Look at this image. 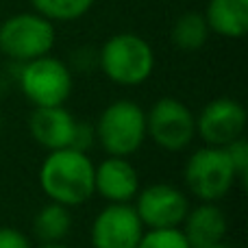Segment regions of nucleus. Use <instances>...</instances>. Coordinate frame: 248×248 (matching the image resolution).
Instances as JSON below:
<instances>
[{
	"label": "nucleus",
	"instance_id": "obj_1",
	"mask_svg": "<svg viewBox=\"0 0 248 248\" xmlns=\"http://www.w3.org/2000/svg\"><path fill=\"white\" fill-rule=\"evenodd\" d=\"M39 187L52 202L85 205L94 196V163L90 155L74 148L50 150L39 166Z\"/></svg>",
	"mask_w": 248,
	"mask_h": 248
},
{
	"label": "nucleus",
	"instance_id": "obj_2",
	"mask_svg": "<svg viewBox=\"0 0 248 248\" xmlns=\"http://www.w3.org/2000/svg\"><path fill=\"white\" fill-rule=\"evenodd\" d=\"M98 68L116 85H141L155 70L153 46L135 33H116L100 46Z\"/></svg>",
	"mask_w": 248,
	"mask_h": 248
},
{
	"label": "nucleus",
	"instance_id": "obj_3",
	"mask_svg": "<svg viewBox=\"0 0 248 248\" xmlns=\"http://www.w3.org/2000/svg\"><path fill=\"white\" fill-rule=\"evenodd\" d=\"M96 144L111 157H131L146 141V111L133 100L107 105L94 124Z\"/></svg>",
	"mask_w": 248,
	"mask_h": 248
},
{
	"label": "nucleus",
	"instance_id": "obj_4",
	"mask_svg": "<svg viewBox=\"0 0 248 248\" xmlns=\"http://www.w3.org/2000/svg\"><path fill=\"white\" fill-rule=\"evenodd\" d=\"M189 194L201 202H220L231 194L237 174L227 157V150L218 146H202L189 155L183 170Z\"/></svg>",
	"mask_w": 248,
	"mask_h": 248
},
{
	"label": "nucleus",
	"instance_id": "obj_5",
	"mask_svg": "<svg viewBox=\"0 0 248 248\" xmlns=\"http://www.w3.org/2000/svg\"><path fill=\"white\" fill-rule=\"evenodd\" d=\"M17 85L33 107H61L72 94V68L57 57L44 55L22 63Z\"/></svg>",
	"mask_w": 248,
	"mask_h": 248
},
{
	"label": "nucleus",
	"instance_id": "obj_6",
	"mask_svg": "<svg viewBox=\"0 0 248 248\" xmlns=\"http://www.w3.org/2000/svg\"><path fill=\"white\" fill-rule=\"evenodd\" d=\"M55 42V24L39 13H16L0 24V52L17 63L50 55Z\"/></svg>",
	"mask_w": 248,
	"mask_h": 248
},
{
	"label": "nucleus",
	"instance_id": "obj_7",
	"mask_svg": "<svg viewBox=\"0 0 248 248\" xmlns=\"http://www.w3.org/2000/svg\"><path fill=\"white\" fill-rule=\"evenodd\" d=\"M146 137L161 150L181 153L196 137V116L179 98H159L146 111Z\"/></svg>",
	"mask_w": 248,
	"mask_h": 248
},
{
	"label": "nucleus",
	"instance_id": "obj_8",
	"mask_svg": "<svg viewBox=\"0 0 248 248\" xmlns=\"http://www.w3.org/2000/svg\"><path fill=\"white\" fill-rule=\"evenodd\" d=\"M133 201V209L140 216L144 229H176L183 224L189 211L187 196L170 183L146 185Z\"/></svg>",
	"mask_w": 248,
	"mask_h": 248
},
{
	"label": "nucleus",
	"instance_id": "obj_9",
	"mask_svg": "<svg viewBox=\"0 0 248 248\" xmlns=\"http://www.w3.org/2000/svg\"><path fill=\"white\" fill-rule=\"evenodd\" d=\"M144 224L131 202H107L92 222V248H137Z\"/></svg>",
	"mask_w": 248,
	"mask_h": 248
},
{
	"label": "nucleus",
	"instance_id": "obj_10",
	"mask_svg": "<svg viewBox=\"0 0 248 248\" xmlns=\"http://www.w3.org/2000/svg\"><path fill=\"white\" fill-rule=\"evenodd\" d=\"M246 109L235 98H216L202 107L196 118V133L207 146L224 148L227 144L244 137L246 131Z\"/></svg>",
	"mask_w": 248,
	"mask_h": 248
},
{
	"label": "nucleus",
	"instance_id": "obj_11",
	"mask_svg": "<svg viewBox=\"0 0 248 248\" xmlns=\"http://www.w3.org/2000/svg\"><path fill=\"white\" fill-rule=\"evenodd\" d=\"M140 174L128 157H111L94 166V194L107 202H133L140 192Z\"/></svg>",
	"mask_w": 248,
	"mask_h": 248
},
{
	"label": "nucleus",
	"instance_id": "obj_12",
	"mask_svg": "<svg viewBox=\"0 0 248 248\" xmlns=\"http://www.w3.org/2000/svg\"><path fill=\"white\" fill-rule=\"evenodd\" d=\"M74 126H77V118L63 105L61 107H35V111L29 118L31 137L48 153L70 148Z\"/></svg>",
	"mask_w": 248,
	"mask_h": 248
},
{
	"label": "nucleus",
	"instance_id": "obj_13",
	"mask_svg": "<svg viewBox=\"0 0 248 248\" xmlns=\"http://www.w3.org/2000/svg\"><path fill=\"white\" fill-rule=\"evenodd\" d=\"M181 231L185 233L189 246L192 248H202L224 242L227 237V216L220 209L218 202H198L196 207H189L187 216H185Z\"/></svg>",
	"mask_w": 248,
	"mask_h": 248
},
{
	"label": "nucleus",
	"instance_id": "obj_14",
	"mask_svg": "<svg viewBox=\"0 0 248 248\" xmlns=\"http://www.w3.org/2000/svg\"><path fill=\"white\" fill-rule=\"evenodd\" d=\"M202 16L220 37L242 39L248 33V0H209Z\"/></svg>",
	"mask_w": 248,
	"mask_h": 248
},
{
	"label": "nucleus",
	"instance_id": "obj_15",
	"mask_svg": "<svg viewBox=\"0 0 248 248\" xmlns=\"http://www.w3.org/2000/svg\"><path fill=\"white\" fill-rule=\"evenodd\" d=\"M72 231V214L70 207L59 202H48L35 214L33 218V233L42 244H57L63 242Z\"/></svg>",
	"mask_w": 248,
	"mask_h": 248
},
{
	"label": "nucleus",
	"instance_id": "obj_16",
	"mask_svg": "<svg viewBox=\"0 0 248 248\" xmlns=\"http://www.w3.org/2000/svg\"><path fill=\"white\" fill-rule=\"evenodd\" d=\"M209 33L211 31H209V26H207L205 16L196 13V11H187L174 22L170 37H172V44H174L179 50L196 52L207 44Z\"/></svg>",
	"mask_w": 248,
	"mask_h": 248
},
{
	"label": "nucleus",
	"instance_id": "obj_17",
	"mask_svg": "<svg viewBox=\"0 0 248 248\" xmlns=\"http://www.w3.org/2000/svg\"><path fill=\"white\" fill-rule=\"evenodd\" d=\"M31 4L35 13L50 22H72L90 11L94 0H31Z\"/></svg>",
	"mask_w": 248,
	"mask_h": 248
},
{
	"label": "nucleus",
	"instance_id": "obj_18",
	"mask_svg": "<svg viewBox=\"0 0 248 248\" xmlns=\"http://www.w3.org/2000/svg\"><path fill=\"white\" fill-rule=\"evenodd\" d=\"M137 248H192V246H189L185 233L181 231V227H176V229H146Z\"/></svg>",
	"mask_w": 248,
	"mask_h": 248
},
{
	"label": "nucleus",
	"instance_id": "obj_19",
	"mask_svg": "<svg viewBox=\"0 0 248 248\" xmlns=\"http://www.w3.org/2000/svg\"><path fill=\"white\" fill-rule=\"evenodd\" d=\"M227 150V157L231 161L233 170L237 174V183H246V176H248V141L244 137H237L235 141L224 146Z\"/></svg>",
	"mask_w": 248,
	"mask_h": 248
},
{
	"label": "nucleus",
	"instance_id": "obj_20",
	"mask_svg": "<svg viewBox=\"0 0 248 248\" xmlns=\"http://www.w3.org/2000/svg\"><path fill=\"white\" fill-rule=\"evenodd\" d=\"M94 144H96L94 124L77 120V126H74V135H72V144H70V148L81 150V153H87V150H90Z\"/></svg>",
	"mask_w": 248,
	"mask_h": 248
},
{
	"label": "nucleus",
	"instance_id": "obj_21",
	"mask_svg": "<svg viewBox=\"0 0 248 248\" xmlns=\"http://www.w3.org/2000/svg\"><path fill=\"white\" fill-rule=\"evenodd\" d=\"M0 248H33L29 237L13 227H0Z\"/></svg>",
	"mask_w": 248,
	"mask_h": 248
},
{
	"label": "nucleus",
	"instance_id": "obj_22",
	"mask_svg": "<svg viewBox=\"0 0 248 248\" xmlns=\"http://www.w3.org/2000/svg\"><path fill=\"white\" fill-rule=\"evenodd\" d=\"M39 248H70V246H65V244H61V242H57V244H42Z\"/></svg>",
	"mask_w": 248,
	"mask_h": 248
},
{
	"label": "nucleus",
	"instance_id": "obj_23",
	"mask_svg": "<svg viewBox=\"0 0 248 248\" xmlns=\"http://www.w3.org/2000/svg\"><path fill=\"white\" fill-rule=\"evenodd\" d=\"M202 248H235V246H229L224 242H218V244H211V246H202Z\"/></svg>",
	"mask_w": 248,
	"mask_h": 248
},
{
	"label": "nucleus",
	"instance_id": "obj_24",
	"mask_svg": "<svg viewBox=\"0 0 248 248\" xmlns=\"http://www.w3.org/2000/svg\"><path fill=\"white\" fill-rule=\"evenodd\" d=\"M0 128H2V111H0Z\"/></svg>",
	"mask_w": 248,
	"mask_h": 248
}]
</instances>
